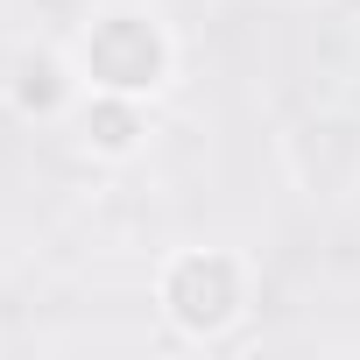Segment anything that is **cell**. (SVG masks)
Listing matches in <instances>:
<instances>
[{
    "label": "cell",
    "instance_id": "1",
    "mask_svg": "<svg viewBox=\"0 0 360 360\" xmlns=\"http://www.w3.org/2000/svg\"><path fill=\"white\" fill-rule=\"evenodd\" d=\"M78 78L92 92H127V99H155L176 78V36L155 8H134V0H113V8H92V22L78 29Z\"/></svg>",
    "mask_w": 360,
    "mask_h": 360
},
{
    "label": "cell",
    "instance_id": "2",
    "mask_svg": "<svg viewBox=\"0 0 360 360\" xmlns=\"http://www.w3.org/2000/svg\"><path fill=\"white\" fill-rule=\"evenodd\" d=\"M155 304L176 339H226L255 304V269L233 248H184L155 276Z\"/></svg>",
    "mask_w": 360,
    "mask_h": 360
},
{
    "label": "cell",
    "instance_id": "3",
    "mask_svg": "<svg viewBox=\"0 0 360 360\" xmlns=\"http://www.w3.org/2000/svg\"><path fill=\"white\" fill-rule=\"evenodd\" d=\"M0 99H8L15 120H64L78 113L85 99V78H78V57L36 43V50H15L8 71H0Z\"/></svg>",
    "mask_w": 360,
    "mask_h": 360
},
{
    "label": "cell",
    "instance_id": "4",
    "mask_svg": "<svg viewBox=\"0 0 360 360\" xmlns=\"http://www.w3.org/2000/svg\"><path fill=\"white\" fill-rule=\"evenodd\" d=\"M78 141L99 155V162H127L141 155L148 141V99H127V92H92L78 99Z\"/></svg>",
    "mask_w": 360,
    "mask_h": 360
},
{
    "label": "cell",
    "instance_id": "5",
    "mask_svg": "<svg viewBox=\"0 0 360 360\" xmlns=\"http://www.w3.org/2000/svg\"><path fill=\"white\" fill-rule=\"evenodd\" d=\"M339 8H346V15H360V0H339Z\"/></svg>",
    "mask_w": 360,
    "mask_h": 360
}]
</instances>
